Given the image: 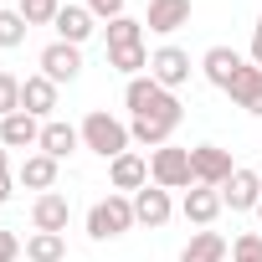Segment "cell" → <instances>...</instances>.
<instances>
[{"instance_id": "cell-1", "label": "cell", "mask_w": 262, "mask_h": 262, "mask_svg": "<svg viewBox=\"0 0 262 262\" xmlns=\"http://www.w3.org/2000/svg\"><path fill=\"white\" fill-rule=\"evenodd\" d=\"M123 103H128V113H134V118H128V134H134V144H144V149H165L170 134L180 128V118H185L180 98L170 88H160L149 72L144 77H128Z\"/></svg>"}, {"instance_id": "cell-2", "label": "cell", "mask_w": 262, "mask_h": 262, "mask_svg": "<svg viewBox=\"0 0 262 262\" xmlns=\"http://www.w3.org/2000/svg\"><path fill=\"white\" fill-rule=\"evenodd\" d=\"M77 128H82V149H93V155H103V160H118V155H128V144H134L128 123L113 118L108 108H93Z\"/></svg>"}, {"instance_id": "cell-3", "label": "cell", "mask_w": 262, "mask_h": 262, "mask_svg": "<svg viewBox=\"0 0 262 262\" xmlns=\"http://www.w3.org/2000/svg\"><path fill=\"white\" fill-rule=\"evenodd\" d=\"M134 226H139V221H134V195L108 190V195L93 201V211H88V236H93V242H113V236L134 231Z\"/></svg>"}, {"instance_id": "cell-4", "label": "cell", "mask_w": 262, "mask_h": 262, "mask_svg": "<svg viewBox=\"0 0 262 262\" xmlns=\"http://www.w3.org/2000/svg\"><path fill=\"white\" fill-rule=\"evenodd\" d=\"M149 185H160V190H190V185H195L190 149H180V144L155 149V155H149Z\"/></svg>"}, {"instance_id": "cell-5", "label": "cell", "mask_w": 262, "mask_h": 262, "mask_svg": "<svg viewBox=\"0 0 262 262\" xmlns=\"http://www.w3.org/2000/svg\"><path fill=\"white\" fill-rule=\"evenodd\" d=\"M190 52H180L175 41H165V47H155V57H149V77L160 82V88H170V93H180L185 82H190Z\"/></svg>"}, {"instance_id": "cell-6", "label": "cell", "mask_w": 262, "mask_h": 262, "mask_svg": "<svg viewBox=\"0 0 262 262\" xmlns=\"http://www.w3.org/2000/svg\"><path fill=\"white\" fill-rule=\"evenodd\" d=\"M36 62H41V77H52V82L62 88V82H77V72H82V47H72V41H47Z\"/></svg>"}, {"instance_id": "cell-7", "label": "cell", "mask_w": 262, "mask_h": 262, "mask_svg": "<svg viewBox=\"0 0 262 262\" xmlns=\"http://www.w3.org/2000/svg\"><path fill=\"white\" fill-rule=\"evenodd\" d=\"M190 170H195V185H216V190L236 175V165H231V155L221 144H195L190 149Z\"/></svg>"}, {"instance_id": "cell-8", "label": "cell", "mask_w": 262, "mask_h": 262, "mask_svg": "<svg viewBox=\"0 0 262 262\" xmlns=\"http://www.w3.org/2000/svg\"><path fill=\"white\" fill-rule=\"evenodd\" d=\"M21 113H31V118H57V82L52 77H41V72H31V77H21Z\"/></svg>"}, {"instance_id": "cell-9", "label": "cell", "mask_w": 262, "mask_h": 262, "mask_svg": "<svg viewBox=\"0 0 262 262\" xmlns=\"http://www.w3.org/2000/svg\"><path fill=\"white\" fill-rule=\"evenodd\" d=\"M226 211V201H221V190L216 185H190L185 190V201H180V216L190 221V226H216V216Z\"/></svg>"}, {"instance_id": "cell-10", "label": "cell", "mask_w": 262, "mask_h": 262, "mask_svg": "<svg viewBox=\"0 0 262 262\" xmlns=\"http://www.w3.org/2000/svg\"><path fill=\"white\" fill-rule=\"evenodd\" d=\"M170 216H175V201H170V190H160V185H144V190H134V221H139V226L160 231Z\"/></svg>"}, {"instance_id": "cell-11", "label": "cell", "mask_w": 262, "mask_h": 262, "mask_svg": "<svg viewBox=\"0 0 262 262\" xmlns=\"http://www.w3.org/2000/svg\"><path fill=\"white\" fill-rule=\"evenodd\" d=\"M108 180H113V190H118V195H134V190H144V185H149V160L128 149V155L108 160Z\"/></svg>"}, {"instance_id": "cell-12", "label": "cell", "mask_w": 262, "mask_h": 262, "mask_svg": "<svg viewBox=\"0 0 262 262\" xmlns=\"http://www.w3.org/2000/svg\"><path fill=\"white\" fill-rule=\"evenodd\" d=\"M36 149H41V155H52V160L62 165L67 155H77V149H82V128H72L67 118H47V123H41V144H36Z\"/></svg>"}, {"instance_id": "cell-13", "label": "cell", "mask_w": 262, "mask_h": 262, "mask_svg": "<svg viewBox=\"0 0 262 262\" xmlns=\"http://www.w3.org/2000/svg\"><path fill=\"white\" fill-rule=\"evenodd\" d=\"M67 221H72L67 195L47 190V195H36V201H31V231H62V236H67Z\"/></svg>"}, {"instance_id": "cell-14", "label": "cell", "mask_w": 262, "mask_h": 262, "mask_svg": "<svg viewBox=\"0 0 262 262\" xmlns=\"http://www.w3.org/2000/svg\"><path fill=\"white\" fill-rule=\"evenodd\" d=\"M221 201H226L231 211H257V201H262V175L247 170V165H236V175L221 185Z\"/></svg>"}, {"instance_id": "cell-15", "label": "cell", "mask_w": 262, "mask_h": 262, "mask_svg": "<svg viewBox=\"0 0 262 262\" xmlns=\"http://www.w3.org/2000/svg\"><path fill=\"white\" fill-rule=\"evenodd\" d=\"M226 98H231L236 108H247V113H257V118H262V67L242 62V67H236V77L226 82Z\"/></svg>"}, {"instance_id": "cell-16", "label": "cell", "mask_w": 262, "mask_h": 262, "mask_svg": "<svg viewBox=\"0 0 262 262\" xmlns=\"http://www.w3.org/2000/svg\"><path fill=\"white\" fill-rule=\"evenodd\" d=\"M144 26H149L155 36H175L180 26H190V0H149Z\"/></svg>"}, {"instance_id": "cell-17", "label": "cell", "mask_w": 262, "mask_h": 262, "mask_svg": "<svg viewBox=\"0 0 262 262\" xmlns=\"http://www.w3.org/2000/svg\"><path fill=\"white\" fill-rule=\"evenodd\" d=\"M93 21H98V16H93L88 6H62V11H57V21H52V31H57V41H72V47H82V41L98 31Z\"/></svg>"}, {"instance_id": "cell-18", "label": "cell", "mask_w": 262, "mask_h": 262, "mask_svg": "<svg viewBox=\"0 0 262 262\" xmlns=\"http://www.w3.org/2000/svg\"><path fill=\"white\" fill-rule=\"evenodd\" d=\"M16 185H26V190H36V195H47V190H57V160L52 155H26L21 160V170H16Z\"/></svg>"}, {"instance_id": "cell-19", "label": "cell", "mask_w": 262, "mask_h": 262, "mask_svg": "<svg viewBox=\"0 0 262 262\" xmlns=\"http://www.w3.org/2000/svg\"><path fill=\"white\" fill-rule=\"evenodd\" d=\"M0 144H6V149H36L41 144V118H31V113L0 118Z\"/></svg>"}, {"instance_id": "cell-20", "label": "cell", "mask_w": 262, "mask_h": 262, "mask_svg": "<svg viewBox=\"0 0 262 262\" xmlns=\"http://www.w3.org/2000/svg\"><path fill=\"white\" fill-rule=\"evenodd\" d=\"M226 257H231V242L221 231H211V226H201L180 252V262H226Z\"/></svg>"}, {"instance_id": "cell-21", "label": "cell", "mask_w": 262, "mask_h": 262, "mask_svg": "<svg viewBox=\"0 0 262 262\" xmlns=\"http://www.w3.org/2000/svg\"><path fill=\"white\" fill-rule=\"evenodd\" d=\"M236 67H242V57H236L231 47H211V52L201 57V77H206L211 88H221V93H226V82L236 77Z\"/></svg>"}, {"instance_id": "cell-22", "label": "cell", "mask_w": 262, "mask_h": 262, "mask_svg": "<svg viewBox=\"0 0 262 262\" xmlns=\"http://www.w3.org/2000/svg\"><path fill=\"white\" fill-rule=\"evenodd\" d=\"M26 262H67V236L62 231H31L26 236Z\"/></svg>"}, {"instance_id": "cell-23", "label": "cell", "mask_w": 262, "mask_h": 262, "mask_svg": "<svg viewBox=\"0 0 262 262\" xmlns=\"http://www.w3.org/2000/svg\"><path fill=\"white\" fill-rule=\"evenodd\" d=\"M149 57H155V52H149L144 41H139V47H118V52H108V67L123 72V77H144V72H149Z\"/></svg>"}, {"instance_id": "cell-24", "label": "cell", "mask_w": 262, "mask_h": 262, "mask_svg": "<svg viewBox=\"0 0 262 262\" xmlns=\"http://www.w3.org/2000/svg\"><path fill=\"white\" fill-rule=\"evenodd\" d=\"M103 36H108V52H118V47H139V41H144V21L118 16V21H108V26H103Z\"/></svg>"}, {"instance_id": "cell-25", "label": "cell", "mask_w": 262, "mask_h": 262, "mask_svg": "<svg viewBox=\"0 0 262 262\" xmlns=\"http://www.w3.org/2000/svg\"><path fill=\"white\" fill-rule=\"evenodd\" d=\"M26 31H31V21H26L21 11H6V6H0V52H6V47H21Z\"/></svg>"}, {"instance_id": "cell-26", "label": "cell", "mask_w": 262, "mask_h": 262, "mask_svg": "<svg viewBox=\"0 0 262 262\" xmlns=\"http://www.w3.org/2000/svg\"><path fill=\"white\" fill-rule=\"evenodd\" d=\"M31 26H52L57 21V11H62V0H21V6H16Z\"/></svg>"}, {"instance_id": "cell-27", "label": "cell", "mask_w": 262, "mask_h": 262, "mask_svg": "<svg viewBox=\"0 0 262 262\" xmlns=\"http://www.w3.org/2000/svg\"><path fill=\"white\" fill-rule=\"evenodd\" d=\"M21 113V77L16 72H0V118Z\"/></svg>"}, {"instance_id": "cell-28", "label": "cell", "mask_w": 262, "mask_h": 262, "mask_svg": "<svg viewBox=\"0 0 262 262\" xmlns=\"http://www.w3.org/2000/svg\"><path fill=\"white\" fill-rule=\"evenodd\" d=\"M231 262H262V231H242L231 242Z\"/></svg>"}, {"instance_id": "cell-29", "label": "cell", "mask_w": 262, "mask_h": 262, "mask_svg": "<svg viewBox=\"0 0 262 262\" xmlns=\"http://www.w3.org/2000/svg\"><path fill=\"white\" fill-rule=\"evenodd\" d=\"M82 6H88L98 21H118V16H123V0H82Z\"/></svg>"}, {"instance_id": "cell-30", "label": "cell", "mask_w": 262, "mask_h": 262, "mask_svg": "<svg viewBox=\"0 0 262 262\" xmlns=\"http://www.w3.org/2000/svg\"><path fill=\"white\" fill-rule=\"evenodd\" d=\"M16 195V175H11V160H6V144H0V206Z\"/></svg>"}, {"instance_id": "cell-31", "label": "cell", "mask_w": 262, "mask_h": 262, "mask_svg": "<svg viewBox=\"0 0 262 262\" xmlns=\"http://www.w3.org/2000/svg\"><path fill=\"white\" fill-rule=\"evenodd\" d=\"M21 252H26V242H21L16 231H0V262H16Z\"/></svg>"}, {"instance_id": "cell-32", "label": "cell", "mask_w": 262, "mask_h": 262, "mask_svg": "<svg viewBox=\"0 0 262 262\" xmlns=\"http://www.w3.org/2000/svg\"><path fill=\"white\" fill-rule=\"evenodd\" d=\"M252 67H262V16H257V26H252Z\"/></svg>"}, {"instance_id": "cell-33", "label": "cell", "mask_w": 262, "mask_h": 262, "mask_svg": "<svg viewBox=\"0 0 262 262\" xmlns=\"http://www.w3.org/2000/svg\"><path fill=\"white\" fill-rule=\"evenodd\" d=\"M257 221H262V201H257Z\"/></svg>"}]
</instances>
